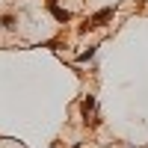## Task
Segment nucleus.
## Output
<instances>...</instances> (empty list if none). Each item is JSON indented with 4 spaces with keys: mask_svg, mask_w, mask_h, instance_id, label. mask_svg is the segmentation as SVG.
I'll use <instances>...</instances> for the list:
<instances>
[{
    "mask_svg": "<svg viewBox=\"0 0 148 148\" xmlns=\"http://www.w3.org/2000/svg\"><path fill=\"white\" fill-rule=\"evenodd\" d=\"M51 12H53V15L59 18V21H68L71 15H68V12H62V9H56V6H51Z\"/></svg>",
    "mask_w": 148,
    "mask_h": 148,
    "instance_id": "f03ea898",
    "label": "nucleus"
},
{
    "mask_svg": "<svg viewBox=\"0 0 148 148\" xmlns=\"http://www.w3.org/2000/svg\"><path fill=\"white\" fill-rule=\"evenodd\" d=\"M92 113H95V98L89 95V98H86V101H83V119L89 121V116H92Z\"/></svg>",
    "mask_w": 148,
    "mask_h": 148,
    "instance_id": "f257e3e1",
    "label": "nucleus"
},
{
    "mask_svg": "<svg viewBox=\"0 0 148 148\" xmlns=\"http://www.w3.org/2000/svg\"><path fill=\"white\" fill-rule=\"evenodd\" d=\"M110 15H113V12H110V9H104V12H98V18H95V21H98V24H101V21H107Z\"/></svg>",
    "mask_w": 148,
    "mask_h": 148,
    "instance_id": "7ed1b4c3",
    "label": "nucleus"
}]
</instances>
